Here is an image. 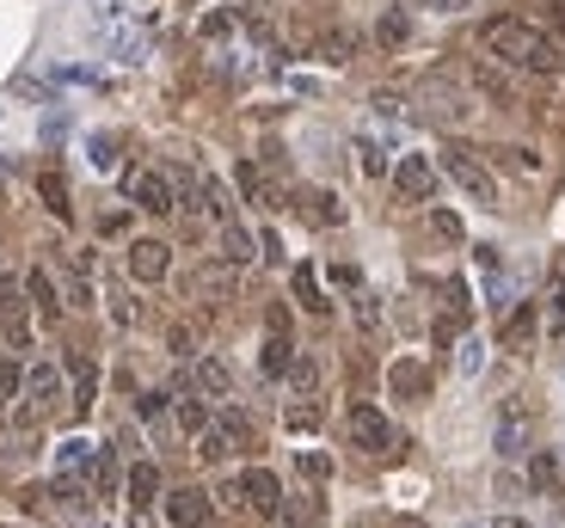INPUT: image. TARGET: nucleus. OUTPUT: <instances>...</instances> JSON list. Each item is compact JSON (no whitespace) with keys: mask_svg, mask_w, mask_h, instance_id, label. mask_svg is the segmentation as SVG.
I'll return each mask as SVG.
<instances>
[{"mask_svg":"<svg viewBox=\"0 0 565 528\" xmlns=\"http://www.w3.org/2000/svg\"><path fill=\"white\" fill-rule=\"evenodd\" d=\"M172 424H179L184 437H198V430L210 424V400H191V394H184V400H172Z\"/></svg>","mask_w":565,"mask_h":528,"instance_id":"c85d7f7f","label":"nucleus"},{"mask_svg":"<svg viewBox=\"0 0 565 528\" xmlns=\"http://www.w3.org/2000/svg\"><path fill=\"white\" fill-rule=\"evenodd\" d=\"M529 486L535 492L559 486V455H553V449H529Z\"/></svg>","mask_w":565,"mask_h":528,"instance_id":"a878e982","label":"nucleus"},{"mask_svg":"<svg viewBox=\"0 0 565 528\" xmlns=\"http://www.w3.org/2000/svg\"><path fill=\"white\" fill-rule=\"evenodd\" d=\"M301 473H308V479H332V455H320V449H301Z\"/></svg>","mask_w":565,"mask_h":528,"instance_id":"37998d69","label":"nucleus"},{"mask_svg":"<svg viewBox=\"0 0 565 528\" xmlns=\"http://www.w3.org/2000/svg\"><path fill=\"white\" fill-rule=\"evenodd\" d=\"M0 326L13 344H25V283L19 277H0Z\"/></svg>","mask_w":565,"mask_h":528,"instance_id":"2eb2a0df","label":"nucleus"},{"mask_svg":"<svg viewBox=\"0 0 565 528\" xmlns=\"http://www.w3.org/2000/svg\"><path fill=\"white\" fill-rule=\"evenodd\" d=\"M86 166H93V172H117V142H111V136H86Z\"/></svg>","mask_w":565,"mask_h":528,"instance_id":"c9c22d12","label":"nucleus"},{"mask_svg":"<svg viewBox=\"0 0 565 528\" xmlns=\"http://www.w3.org/2000/svg\"><path fill=\"white\" fill-rule=\"evenodd\" d=\"M430 228H437V240H461V215L437 209V215H430Z\"/></svg>","mask_w":565,"mask_h":528,"instance_id":"de8ad7c7","label":"nucleus"},{"mask_svg":"<svg viewBox=\"0 0 565 528\" xmlns=\"http://www.w3.org/2000/svg\"><path fill=\"white\" fill-rule=\"evenodd\" d=\"M473 86H480V93H492V99H498V105H510V86H504V80H498V74H492V68H480V74H473Z\"/></svg>","mask_w":565,"mask_h":528,"instance_id":"49530a36","label":"nucleus"},{"mask_svg":"<svg viewBox=\"0 0 565 528\" xmlns=\"http://www.w3.org/2000/svg\"><path fill=\"white\" fill-rule=\"evenodd\" d=\"M282 424H289V430H320V406H313V400H296L289 412H282Z\"/></svg>","mask_w":565,"mask_h":528,"instance_id":"79ce46f5","label":"nucleus"},{"mask_svg":"<svg viewBox=\"0 0 565 528\" xmlns=\"http://www.w3.org/2000/svg\"><path fill=\"white\" fill-rule=\"evenodd\" d=\"M167 344H172V357H191V332H184V326H172Z\"/></svg>","mask_w":565,"mask_h":528,"instance_id":"6e6d98bb","label":"nucleus"},{"mask_svg":"<svg viewBox=\"0 0 565 528\" xmlns=\"http://www.w3.org/2000/svg\"><path fill=\"white\" fill-rule=\"evenodd\" d=\"M356 172H363V179H382V172H387V154H382V142H369V136L356 142Z\"/></svg>","mask_w":565,"mask_h":528,"instance_id":"e433bc0d","label":"nucleus"},{"mask_svg":"<svg viewBox=\"0 0 565 528\" xmlns=\"http://www.w3.org/2000/svg\"><path fill=\"white\" fill-rule=\"evenodd\" d=\"M289 363H296V351H289V338H282V326H277L265 338V351H258V375H270V381H277V375H289Z\"/></svg>","mask_w":565,"mask_h":528,"instance_id":"5701e85b","label":"nucleus"},{"mask_svg":"<svg viewBox=\"0 0 565 528\" xmlns=\"http://www.w3.org/2000/svg\"><path fill=\"white\" fill-rule=\"evenodd\" d=\"M467 93L461 86H449V80H424L418 86V117H430V123H467Z\"/></svg>","mask_w":565,"mask_h":528,"instance_id":"0eeeda50","label":"nucleus"},{"mask_svg":"<svg viewBox=\"0 0 565 528\" xmlns=\"http://www.w3.org/2000/svg\"><path fill=\"white\" fill-rule=\"evenodd\" d=\"M246 443H253V424H246L241 412H222V418H210V424L198 430V461L215 467V461H227L234 449H246Z\"/></svg>","mask_w":565,"mask_h":528,"instance_id":"20e7f679","label":"nucleus"},{"mask_svg":"<svg viewBox=\"0 0 565 528\" xmlns=\"http://www.w3.org/2000/svg\"><path fill=\"white\" fill-rule=\"evenodd\" d=\"M253 7H265V0H253Z\"/></svg>","mask_w":565,"mask_h":528,"instance_id":"680f3d73","label":"nucleus"},{"mask_svg":"<svg viewBox=\"0 0 565 528\" xmlns=\"http://www.w3.org/2000/svg\"><path fill=\"white\" fill-rule=\"evenodd\" d=\"M191 295H203L210 308H222V301H234V265L222 258V271L215 265H203L198 277H191Z\"/></svg>","mask_w":565,"mask_h":528,"instance_id":"f3484780","label":"nucleus"},{"mask_svg":"<svg viewBox=\"0 0 565 528\" xmlns=\"http://www.w3.org/2000/svg\"><path fill=\"white\" fill-rule=\"evenodd\" d=\"M124 486H129V504H136V510H148V504L160 498V467H154V461H136Z\"/></svg>","mask_w":565,"mask_h":528,"instance_id":"6ab92c4d","label":"nucleus"},{"mask_svg":"<svg viewBox=\"0 0 565 528\" xmlns=\"http://www.w3.org/2000/svg\"><path fill=\"white\" fill-rule=\"evenodd\" d=\"M356 326H382V308H375V295H356Z\"/></svg>","mask_w":565,"mask_h":528,"instance_id":"8fccbe9b","label":"nucleus"},{"mask_svg":"<svg viewBox=\"0 0 565 528\" xmlns=\"http://www.w3.org/2000/svg\"><path fill=\"white\" fill-rule=\"evenodd\" d=\"M375 111H382V117H399V111H406V105H399L394 93H375Z\"/></svg>","mask_w":565,"mask_h":528,"instance_id":"13d9d810","label":"nucleus"},{"mask_svg":"<svg viewBox=\"0 0 565 528\" xmlns=\"http://www.w3.org/2000/svg\"><path fill=\"white\" fill-rule=\"evenodd\" d=\"M198 197H203V209L215 215V228H222V222H234V203H227L222 179H198Z\"/></svg>","mask_w":565,"mask_h":528,"instance_id":"7c9ffc66","label":"nucleus"},{"mask_svg":"<svg viewBox=\"0 0 565 528\" xmlns=\"http://www.w3.org/2000/svg\"><path fill=\"white\" fill-rule=\"evenodd\" d=\"M227 31H234V19H227V13H210V19H203V37H227Z\"/></svg>","mask_w":565,"mask_h":528,"instance_id":"603ef678","label":"nucleus"},{"mask_svg":"<svg viewBox=\"0 0 565 528\" xmlns=\"http://www.w3.org/2000/svg\"><path fill=\"white\" fill-rule=\"evenodd\" d=\"M277 516H282V528H313V522H320V504H313V498H289V504H277Z\"/></svg>","mask_w":565,"mask_h":528,"instance_id":"f704fd0d","label":"nucleus"},{"mask_svg":"<svg viewBox=\"0 0 565 528\" xmlns=\"http://www.w3.org/2000/svg\"><path fill=\"white\" fill-rule=\"evenodd\" d=\"M455 369H461L467 381H473V375L486 369V338H473V332H467V338L455 344Z\"/></svg>","mask_w":565,"mask_h":528,"instance_id":"72a5a7b5","label":"nucleus"},{"mask_svg":"<svg viewBox=\"0 0 565 528\" xmlns=\"http://www.w3.org/2000/svg\"><path fill=\"white\" fill-rule=\"evenodd\" d=\"M56 80L62 86H105V74L99 68H56Z\"/></svg>","mask_w":565,"mask_h":528,"instance_id":"c03bdc74","label":"nucleus"},{"mask_svg":"<svg viewBox=\"0 0 565 528\" xmlns=\"http://www.w3.org/2000/svg\"><path fill=\"white\" fill-rule=\"evenodd\" d=\"M541 326H547V338H565V271L547 283V295H541Z\"/></svg>","mask_w":565,"mask_h":528,"instance_id":"4be33fe9","label":"nucleus"},{"mask_svg":"<svg viewBox=\"0 0 565 528\" xmlns=\"http://www.w3.org/2000/svg\"><path fill=\"white\" fill-rule=\"evenodd\" d=\"M99 43L111 50L117 62H148V31H141V25H129V19L105 25V31H99Z\"/></svg>","mask_w":565,"mask_h":528,"instance_id":"ddd939ff","label":"nucleus"},{"mask_svg":"<svg viewBox=\"0 0 565 528\" xmlns=\"http://www.w3.org/2000/svg\"><path fill=\"white\" fill-rule=\"evenodd\" d=\"M19 387H25V369L19 363H0V400H13Z\"/></svg>","mask_w":565,"mask_h":528,"instance_id":"a18cd8bd","label":"nucleus"},{"mask_svg":"<svg viewBox=\"0 0 565 528\" xmlns=\"http://www.w3.org/2000/svg\"><path fill=\"white\" fill-rule=\"evenodd\" d=\"M301 203H308V222H320V228H339L344 222V203L332 197V191H308Z\"/></svg>","mask_w":565,"mask_h":528,"instance_id":"c756f323","label":"nucleus"},{"mask_svg":"<svg viewBox=\"0 0 565 528\" xmlns=\"http://www.w3.org/2000/svg\"><path fill=\"white\" fill-rule=\"evenodd\" d=\"M289 289H296V301L308 308V314H326V308H332V301L320 295V277H313L308 265H296V277H289Z\"/></svg>","mask_w":565,"mask_h":528,"instance_id":"bb28decb","label":"nucleus"},{"mask_svg":"<svg viewBox=\"0 0 565 528\" xmlns=\"http://www.w3.org/2000/svg\"><path fill=\"white\" fill-rule=\"evenodd\" d=\"M68 369H74V412H93V394H99V369H93V363H86V357H74L68 363Z\"/></svg>","mask_w":565,"mask_h":528,"instance_id":"393cba45","label":"nucleus"},{"mask_svg":"<svg viewBox=\"0 0 565 528\" xmlns=\"http://www.w3.org/2000/svg\"><path fill=\"white\" fill-rule=\"evenodd\" d=\"M443 172H449L455 185L467 191L473 203H486V209H498V179H492V166H486L473 148H461V142H449L443 148Z\"/></svg>","mask_w":565,"mask_h":528,"instance_id":"f03ea898","label":"nucleus"},{"mask_svg":"<svg viewBox=\"0 0 565 528\" xmlns=\"http://www.w3.org/2000/svg\"><path fill=\"white\" fill-rule=\"evenodd\" d=\"M86 19H93V31H105V25H117V19H129V13H124V0H86Z\"/></svg>","mask_w":565,"mask_h":528,"instance_id":"ea45409f","label":"nucleus"},{"mask_svg":"<svg viewBox=\"0 0 565 528\" xmlns=\"http://www.w3.org/2000/svg\"><path fill=\"white\" fill-rule=\"evenodd\" d=\"M38 191H43V203H50L56 215H68V185H62V172H43Z\"/></svg>","mask_w":565,"mask_h":528,"instance_id":"a19ab883","label":"nucleus"},{"mask_svg":"<svg viewBox=\"0 0 565 528\" xmlns=\"http://www.w3.org/2000/svg\"><path fill=\"white\" fill-rule=\"evenodd\" d=\"M289 387H296V400H313V387H320V369H313L308 357L289 363Z\"/></svg>","mask_w":565,"mask_h":528,"instance_id":"4c0bfd02","label":"nucleus"},{"mask_svg":"<svg viewBox=\"0 0 565 528\" xmlns=\"http://www.w3.org/2000/svg\"><path fill=\"white\" fill-rule=\"evenodd\" d=\"M480 50L498 62V68L529 74V80H553V74L565 68L559 37H547V31L529 25V19H486V25H480Z\"/></svg>","mask_w":565,"mask_h":528,"instance_id":"f257e3e1","label":"nucleus"},{"mask_svg":"<svg viewBox=\"0 0 565 528\" xmlns=\"http://www.w3.org/2000/svg\"><path fill=\"white\" fill-rule=\"evenodd\" d=\"M62 136H68V117L50 111V117H43V142H62Z\"/></svg>","mask_w":565,"mask_h":528,"instance_id":"3c124183","label":"nucleus"},{"mask_svg":"<svg viewBox=\"0 0 565 528\" xmlns=\"http://www.w3.org/2000/svg\"><path fill=\"white\" fill-rule=\"evenodd\" d=\"M222 258H227V265H234V271H241V265H253V258H258V240H253V234L241 228V222H222Z\"/></svg>","mask_w":565,"mask_h":528,"instance_id":"412c9836","label":"nucleus"},{"mask_svg":"<svg viewBox=\"0 0 565 528\" xmlns=\"http://www.w3.org/2000/svg\"><path fill=\"white\" fill-rule=\"evenodd\" d=\"M198 394H210V400H227V394H234V369H227L222 357H198Z\"/></svg>","mask_w":565,"mask_h":528,"instance_id":"aec40b11","label":"nucleus"},{"mask_svg":"<svg viewBox=\"0 0 565 528\" xmlns=\"http://www.w3.org/2000/svg\"><path fill=\"white\" fill-rule=\"evenodd\" d=\"M210 492H198V486H179V492H167V522L172 528H203L210 522Z\"/></svg>","mask_w":565,"mask_h":528,"instance_id":"9d476101","label":"nucleus"},{"mask_svg":"<svg viewBox=\"0 0 565 528\" xmlns=\"http://www.w3.org/2000/svg\"><path fill=\"white\" fill-rule=\"evenodd\" d=\"M241 191L258 203V209H277V185H270V179H265L258 166H241Z\"/></svg>","mask_w":565,"mask_h":528,"instance_id":"473e14b6","label":"nucleus"},{"mask_svg":"<svg viewBox=\"0 0 565 528\" xmlns=\"http://www.w3.org/2000/svg\"><path fill=\"white\" fill-rule=\"evenodd\" d=\"M541 314H535V301H510V314H504V344L510 351H523L529 338H535Z\"/></svg>","mask_w":565,"mask_h":528,"instance_id":"a211bd4d","label":"nucleus"},{"mask_svg":"<svg viewBox=\"0 0 565 528\" xmlns=\"http://www.w3.org/2000/svg\"><path fill=\"white\" fill-rule=\"evenodd\" d=\"M344 437H351V449H363V455H387V449H394V424H387V412H375V406H351V412H344Z\"/></svg>","mask_w":565,"mask_h":528,"instance_id":"423d86ee","label":"nucleus"},{"mask_svg":"<svg viewBox=\"0 0 565 528\" xmlns=\"http://www.w3.org/2000/svg\"><path fill=\"white\" fill-rule=\"evenodd\" d=\"M241 492H246V510H258V516H277V504H282V486H277V473H270V467H246V473H241Z\"/></svg>","mask_w":565,"mask_h":528,"instance_id":"9b49d317","label":"nucleus"},{"mask_svg":"<svg viewBox=\"0 0 565 528\" xmlns=\"http://www.w3.org/2000/svg\"><path fill=\"white\" fill-rule=\"evenodd\" d=\"M529 449H535V418L510 400L504 412H498V424H492V455L498 461H523Z\"/></svg>","mask_w":565,"mask_h":528,"instance_id":"39448f33","label":"nucleus"},{"mask_svg":"<svg viewBox=\"0 0 565 528\" xmlns=\"http://www.w3.org/2000/svg\"><path fill=\"white\" fill-rule=\"evenodd\" d=\"M25 400H31V412H56V406H62V369L31 363V369H25Z\"/></svg>","mask_w":565,"mask_h":528,"instance_id":"f8f14e48","label":"nucleus"},{"mask_svg":"<svg viewBox=\"0 0 565 528\" xmlns=\"http://www.w3.org/2000/svg\"><path fill=\"white\" fill-rule=\"evenodd\" d=\"M25 295H31V308H38V314H56V308H62V295H56V283H50V271H31V277H25Z\"/></svg>","mask_w":565,"mask_h":528,"instance_id":"2f4dec72","label":"nucleus"},{"mask_svg":"<svg viewBox=\"0 0 565 528\" xmlns=\"http://www.w3.org/2000/svg\"><path fill=\"white\" fill-rule=\"evenodd\" d=\"M111 320H117V326H136V301L117 295V301H111Z\"/></svg>","mask_w":565,"mask_h":528,"instance_id":"5fc2aeb1","label":"nucleus"},{"mask_svg":"<svg viewBox=\"0 0 565 528\" xmlns=\"http://www.w3.org/2000/svg\"><path fill=\"white\" fill-rule=\"evenodd\" d=\"M99 455H105V449H93L86 437H68V443L56 449V473H62V479H93Z\"/></svg>","mask_w":565,"mask_h":528,"instance_id":"4468645a","label":"nucleus"},{"mask_svg":"<svg viewBox=\"0 0 565 528\" xmlns=\"http://www.w3.org/2000/svg\"><path fill=\"white\" fill-rule=\"evenodd\" d=\"M461 528H492V522H461Z\"/></svg>","mask_w":565,"mask_h":528,"instance_id":"052dcab7","label":"nucleus"},{"mask_svg":"<svg viewBox=\"0 0 565 528\" xmlns=\"http://www.w3.org/2000/svg\"><path fill=\"white\" fill-rule=\"evenodd\" d=\"M443 295H449V314L467 320V308H473V301H467V283H443Z\"/></svg>","mask_w":565,"mask_h":528,"instance_id":"09e8293b","label":"nucleus"},{"mask_svg":"<svg viewBox=\"0 0 565 528\" xmlns=\"http://www.w3.org/2000/svg\"><path fill=\"white\" fill-rule=\"evenodd\" d=\"M167 271H172L167 240H129V277H136V283H160Z\"/></svg>","mask_w":565,"mask_h":528,"instance_id":"1a4fd4ad","label":"nucleus"},{"mask_svg":"<svg viewBox=\"0 0 565 528\" xmlns=\"http://www.w3.org/2000/svg\"><path fill=\"white\" fill-rule=\"evenodd\" d=\"M406 37H412V13L406 7H387V13L375 19V43H382V50H399Z\"/></svg>","mask_w":565,"mask_h":528,"instance_id":"b1692460","label":"nucleus"},{"mask_svg":"<svg viewBox=\"0 0 565 528\" xmlns=\"http://www.w3.org/2000/svg\"><path fill=\"white\" fill-rule=\"evenodd\" d=\"M547 13H553V25H559V37H565V0H547Z\"/></svg>","mask_w":565,"mask_h":528,"instance_id":"bf43d9fd","label":"nucleus"},{"mask_svg":"<svg viewBox=\"0 0 565 528\" xmlns=\"http://www.w3.org/2000/svg\"><path fill=\"white\" fill-rule=\"evenodd\" d=\"M136 412H141V424H154V430H167V424H172L167 394H141V400H136Z\"/></svg>","mask_w":565,"mask_h":528,"instance_id":"58836bf2","label":"nucleus"},{"mask_svg":"<svg viewBox=\"0 0 565 528\" xmlns=\"http://www.w3.org/2000/svg\"><path fill=\"white\" fill-rule=\"evenodd\" d=\"M13 93L19 99H50V86H38V80H13Z\"/></svg>","mask_w":565,"mask_h":528,"instance_id":"4d7b16f0","label":"nucleus"},{"mask_svg":"<svg viewBox=\"0 0 565 528\" xmlns=\"http://www.w3.org/2000/svg\"><path fill=\"white\" fill-rule=\"evenodd\" d=\"M387 387H394V400H424V394H430V369L412 363V357H399L394 369H387Z\"/></svg>","mask_w":565,"mask_h":528,"instance_id":"dca6fc26","label":"nucleus"},{"mask_svg":"<svg viewBox=\"0 0 565 528\" xmlns=\"http://www.w3.org/2000/svg\"><path fill=\"white\" fill-rule=\"evenodd\" d=\"M124 197L136 203V209H148V215H172V209H179L172 179H167V172H154V166H129L124 172Z\"/></svg>","mask_w":565,"mask_h":528,"instance_id":"7ed1b4c3","label":"nucleus"},{"mask_svg":"<svg viewBox=\"0 0 565 528\" xmlns=\"http://www.w3.org/2000/svg\"><path fill=\"white\" fill-rule=\"evenodd\" d=\"M313 56H320V62H332V68H344V62L356 56V37H351V31H326V37L313 43Z\"/></svg>","mask_w":565,"mask_h":528,"instance_id":"cd10ccee","label":"nucleus"},{"mask_svg":"<svg viewBox=\"0 0 565 528\" xmlns=\"http://www.w3.org/2000/svg\"><path fill=\"white\" fill-rule=\"evenodd\" d=\"M215 498H222V504H227V510H246V492H241V479H227V486H222V492H215Z\"/></svg>","mask_w":565,"mask_h":528,"instance_id":"864d4df0","label":"nucleus"},{"mask_svg":"<svg viewBox=\"0 0 565 528\" xmlns=\"http://www.w3.org/2000/svg\"><path fill=\"white\" fill-rule=\"evenodd\" d=\"M394 191L406 203H430L437 197V160L430 154H399L394 160Z\"/></svg>","mask_w":565,"mask_h":528,"instance_id":"6e6552de","label":"nucleus"}]
</instances>
